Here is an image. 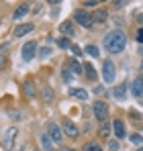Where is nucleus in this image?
<instances>
[{"mask_svg":"<svg viewBox=\"0 0 143 151\" xmlns=\"http://www.w3.org/2000/svg\"><path fill=\"white\" fill-rule=\"evenodd\" d=\"M113 131H115V135H117V139H123V137H125V133H127V131H125V123L117 119V121L113 123Z\"/></svg>","mask_w":143,"mask_h":151,"instance_id":"9b49d317","label":"nucleus"},{"mask_svg":"<svg viewBox=\"0 0 143 151\" xmlns=\"http://www.w3.org/2000/svg\"><path fill=\"white\" fill-rule=\"evenodd\" d=\"M47 135L51 137V141H55V143H59L61 137H64V135H61V129L55 125V123H49L47 125Z\"/></svg>","mask_w":143,"mask_h":151,"instance_id":"6e6552de","label":"nucleus"},{"mask_svg":"<svg viewBox=\"0 0 143 151\" xmlns=\"http://www.w3.org/2000/svg\"><path fill=\"white\" fill-rule=\"evenodd\" d=\"M49 53H51V49H49V47H43V49L39 51V55H41V57H47Z\"/></svg>","mask_w":143,"mask_h":151,"instance_id":"c85d7f7f","label":"nucleus"},{"mask_svg":"<svg viewBox=\"0 0 143 151\" xmlns=\"http://www.w3.org/2000/svg\"><path fill=\"white\" fill-rule=\"evenodd\" d=\"M17 135H19V129H17V127H8V129L2 133V137H0V145H2L4 149H12Z\"/></svg>","mask_w":143,"mask_h":151,"instance_id":"f03ea898","label":"nucleus"},{"mask_svg":"<svg viewBox=\"0 0 143 151\" xmlns=\"http://www.w3.org/2000/svg\"><path fill=\"white\" fill-rule=\"evenodd\" d=\"M137 151H143V147H139V149H137Z\"/></svg>","mask_w":143,"mask_h":151,"instance_id":"72a5a7b5","label":"nucleus"},{"mask_svg":"<svg viewBox=\"0 0 143 151\" xmlns=\"http://www.w3.org/2000/svg\"><path fill=\"white\" fill-rule=\"evenodd\" d=\"M70 96H72V98H76V100H88V92H86L84 88H72Z\"/></svg>","mask_w":143,"mask_h":151,"instance_id":"9d476101","label":"nucleus"},{"mask_svg":"<svg viewBox=\"0 0 143 151\" xmlns=\"http://www.w3.org/2000/svg\"><path fill=\"white\" fill-rule=\"evenodd\" d=\"M23 90H25V94H27L29 98L35 96V92H37V90H35V82H33V80H27L23 84Z\"/></svg>","mask_w":143,"mask_h":151,"instance_id":"4468645a","label":"nucleus"},{"mask_svg":"<svg viewBox=\"0 0 143 151\" xmlns=\"http://www.w3.org/2000/svg\"><path fill=\"white\" fill-rule=\"evenodd\" d=\"M129 141H131L133 145H143V135H139V133H133Z\"/></svg>","mask_w":143,"mask_h":151,"instance_id":"393cba45","label":"nucleus"},{"mask_svg":"<svg viewBox=\"0 0 143 151\" xmlns=\"http://www.w3.org/2000/svg\"><path fill=\"white\" fill-rule=\"evenodd\" d=\"M70 49L74 51V55H76V57H82V49H80L78 45H74V43H72V47H70Z\"/></svg>","mask_w":143,"mask_h":151,"instance_id":"bb28decb","label":"nucleus"},{"mask_svg":"<svg viewBox=\"0 0 143 151\" xmlns=\"http://www.w3.org/2000/svg\"><path fill=\"white\" fill-rule=\"evenodd\" d=\"M21 53H23L25 61H31V59L35 57V53H37V43H35V41H27L23 45V51H21Z\"/></svg>","mask_w":143,"mask_h":151,"instance_id":"423d86ee","label":"nucleus"},{"mask_svg":"<svg viewBox=\"0 0 143 151\" xmlns=\"http://www.w3.org/2000/svg\"><path fill=\"white\" fill-rule=\"evenodd\" d=\"M102 90H104V88H102V86H96V88H94V94H100V92H102Z\"/></svg>","mask_w":143,"mask_h":151,"instance_id":"2f4dec72","label":"nucleus"},{"mask_svg":"<svg viewBox=\"0 0 143 151\" xmlns=\"http://www.w3.org/2000/svg\"><path fill=\"white\" fill-rule=\"evenodd\" d=\"M57 47H61V49H68V47H72V41L68 39V37H59V39H57Z\"/></svg>","mask_w":143,"mask_h":151,"instance_id":"b1692460","label":"nucleus"},{"mask_svg":"<svg viewBox=\"0 0 143 151\" xmlns=\"http://www.w3.org/2000/svg\"><path fill=\"white\" fill-rule=\"evenodd\" d=\"M61 151H74V149H68V147H64V149H61Z\"/></svg>","mask_w":143,"mask_h":151,"instance_id":"473e14b6","label":"nucleus"},{"mask_svg":"<svg viewBox=\"0 0 143 151\" xmlns=\"http://www.w3.org/2000/svg\"><path fill=\"white\" fill-rule=\"evenodd\" d=\"M27 12H29V4H21V6L12 12V19H14V21H19V19H23Z\"/></svg>","mask_w":143,"mask_h":151,"instance_id":"2eb2a0df","label":"nucleus"},{"mask_svg":"<svg viewBox=\"0 0 143 151\" xmlns=\"http://www.w3.org/2000/svg\"><path fill=\"white\" fill-rule=\"evenodd\" d=\"M92 108H94V116L100 121V123H104V121H106V116H108V104L98 100V102L92 104Z\"/></svg>","mask_w":143,"mask_h":151,"instance_id":"39448f33","label":"nucleus"},{"mask_svg":"<svg viewBox=\"0 0 143 151\" xmlns=\"http://www.w3.org/2000/svg\"><path fill=\"white\" fill-rule=\"evenodd\" d=\"M61 129H64V133H66L68 137H78V135H80V129L74 125L72 121H64V127H61Z\"/></svg>","mask_w":143,"mask_h":151,"instance_id":"1a4fd4ad","label":"nucleus"},{"mask_svg":"<svg viewBox=\"0 0 143 151\" xmlns=\"http://www.w3.org/2000/svg\"><path fill=\"white\" fill-rule=\"evenodd\" d=\"M68 65H70V70L74 72V74H82V72H84V68L78 63V59H76V57H72L70 61H68Z\"/></svg>","mask_w":143,"mask_h":151,"instance_id":"dca6fc26","label":"nucleus"},{"mask_svg":"<svg viewBox=\"0 0 143 151\" xmlns=\"http://www.w3.org/2000/svg\"><path fill=\"white\" fill-rule=\"evenodd\" d=\"M92 21H94V23H100V25H102V23L106 21V10H96V12H94V17H92Z\"/></svg>","mask_w":143,"mask_h":151,"instance_id":"a211bd4d","label":"nucleus"},{"mask_svg":"<svg viewBox=\"0 0 143 151\" xmlns=\"http://www.w3.org/2000/svg\"><path fill=\"white\" fill-rule=\"evenodd\" d=\"M108 149H110V151H119V141H115V139H113V141H110V145H108Z\"/></svg>","mask_w":143,"mask_h":151,"instance_id":"cd10ccee","label":"nucleus"},{"mask_svg":"<svg viewBox=\"0 0 143 151\" xmlns=\"http://www.w3.org/2000/svg\"><path fill=\"white\" fill-rule=\"evenodd\" d=\"M113 96H115V100H125L127 98V86H117L115 90H113Z\"/></svg>","mask_w":143,"mask_h":151,"instance_id":"f8f14e48","label":"nucleus"},{"mask_svg":"<svg viewBox=\"0 0 143 151\" xmlns=\"http://www.w3.org/2000/svg\"><path fill=\"white\" fill-rule=\"evenodd\" d=\"M125 4H127V2H113V6H115V8H121V6H125Z\"/></svg>","mask_w":143,"mask_h":151,"instance_id":"7c9ffc66","label":"nucleus"},{"mask_svg":"<svg viewBox=\"0 0 143 151\" xmlns=\"http://www.w3.org/2000/svg\"><path fill=\"white\" fill-rule=\"evenodd\" d=\"M84 151H102V147H100L98 141H90V143L84 145Z\"/></svg>","mask_w":143,"mask_h":151,"instance_id":"4be33fe9","label":"nucleus"},{"mask_svg":"<svg viewBox=\"0 0 143 151\" xmlns=\"http://www.w3.org/2000/svg\"><path fill=\"white\" fill-rule=\"evenodd\" d=\"M59 29H61L64 37H70V35H74V25H72V23H64V25H59Z\"/></svg>","mask_w":143,"mask_h":151,"instance_id":"aec40b11","label":"nucleus"},{"mask_svg":"<svg viewBox=\"0 0 143 151\" xmlns=\"http://www.w3.org/2000/svg\"><path fill=\"white\" fill-rule=\"evenodd\" d=\"M74 21H76L78 25H82L84 29H90V27L94 25V21H92V14H90V12H86V10H82V8L74 12Z\"/></svg>","mask_w":143,"mask_h":151,"instance_id":"7ed1b4c3","label":"nucleus"},{"mask_svg":"<svg viewBox=\"0 0 143 151\" xmlns=\"http://www.w3.org/2000/svg\"><path fill=\"white\" fill-rule=\"evenodd\" d=\"M108 135H110V125L104 121V123H100V137L102 139H108Z\"/></svg>","mask_w":143,"mask_h":151,"instance_id":"6ab92c4d","label":"nucleus"},{"mask_svg":"<svg viewBox=\"0 0 143 151\" xmlns=\"http://www.w3.org/2000/svg\"><path fill=\"white\" fill-rule=\"evenodd\" d=\"M61 78H64V82H72V78H74V76H72V70H70V65H68V63H66V65L61 68Z\"/></svg>","mask_w":143,"mask_h":151,"instance_id":"412c9836","label":"nucleus"},{"mask_svg":"<svg viewBox=\"0 0 143 151\" xmlns=\"http://www.w3.org/2000/svg\"><path fill=\"white\" fill-rule=\"evenodd\" d=\"M41 98H43V102H51L53 100V90H51V88H43Z\"/></svg>","mask_w":143,"mask_h":151,"instance_id":"5701e85b","label":"nucleus"},{"mask_svg":"<svg viewBox=\"0 0 143 151\" xmlns=\"http://www.w3.org/2000/svg\"><path fill=\"white\" fill-rule=\"evenodd\" d=\"M33 29H35V25H29V23H27V25H19L17 29H14V35H17V37H23V35H27V33H31Z\"/></svg>","mask_w":143,"mask_h":151,"instance_id":"ddd939ff","label":"nucleus"},{"mask_svg":"<svg viewBox=\"0 0 143 151\" xmlns=\"http://www.w3.org/2000/svg\"><path fill=\"white\" fill-rule=\"evenodd\" d=\"M125 45H127V37L119 29H115V31H110V33L104 35V49L108 51V53H121V51L125 49Z\"/></svg>","mask_w":143,"mask_h":151,"instance_id":"f257e3e1","label":"nucleus"},{"mask_svg":"<svg viewBox=\"0 0 143 151\" xmlns=\"http://www.w3.org/2000/svg\"><path fill=\"white\" fill-rule=\"evenodd\" d=\"M84 72H86V78H88V80H92V82L96 80V70L90 63H84Z\"/></svg>","mask_w":143,"mask_h":151,"instance_id":"f3484780","label":"nucleus"},{"mask_svg":"<svg viewBox=\"0 0 143 151\" xmlns=\"http://www.w3.org/2000/svg\"><path fill=\"white\" fill-rule=\"evenodd\" d=\"M137 41H139V43H143V29H139V31H137Z\"/></svg>","mask_w":143,"mask_h":151,"instance_id":"c756f323","label":"nucleus"},{"mask_svg":"<svg viewBox=\"0 0 143 151\" xmlns=\"http://www.w3.org/2000/svg\"><path fill=\"white\" fill-rule=\"evenodd\" d=\"M102 78H104V82H106V84H113V82H115V78H117L115 63H113L110 59H106V61H104V65H102Z\"/></svg>","mask_w":143,"mask_h":151,"instance_id":"20e7f679","label":"nucleus"},{"mask_svg":"<svg viewBox=\"0 0 143 151\" xmlns=\"http://www.w3.org/2000/svg\"><path fill=\"white\" fill-rule=\"evenodd\" d=\"M86 53L92 55V57H100V49H98L96 45H88V47H86Z\"/></svg>","mask_w":143,"mask_h":151,"instance_id":"a878e982","label":"nucleus"},{"mask_svg":"<svg viewBox=\"0 0 143 151\" xmlns=\"http://www.w3.org/2000/svg\"><path fill=\"white\" fill-rule=\"evenodd\" d=\"M131 94H133L135 98H143V76H139V78L133 80V84H131Z\"/></svg>","mask_w":143,"mask_h":151,"instance_id":"0eeeda50","label":"nucleus"}]
</instances>
